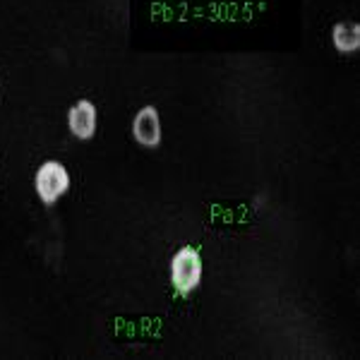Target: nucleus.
Here are the masks:
<instances>
[{
	"instance_id": "39448f33",
	"label": "nucleus",
	"mask_w": 360,
	"mask_h": 360,
	"mask_svg": "<svg viewBox=\"0 0 360 360\" xmlns=\"http://www.w3.org/2000/svg\"><path fill=\"white\" fill-rule=\"evenodd\" d=\"M332 44L339 53L351 56L360 51V27L353 22H339L332 29Z\"/></svg>"
},
{
	"instance_id": "423d86ee",
	"label": "nucleus",
	"mask_w": 360,
	"mask_h": 360,
	"mask_svg": "<svg viewBox=\"0 0 360 360\" xmlns=\"http://www.w3.org/2000/svg\"><path fill=\"white\" fill-rule=\"evenodd\" d=\"M0 89H3V79H0Z\"/></svg>"
},
{
	"instance_id": "f03ea898",
	"label": "nucleus",
	"mask_w": 360,
	"mask_h": 360,
	"mask_svg": "<svg viewBox=\"0 0 360 360\" xmlns=\"http://www.w3.org/2000/svg\"><path fill=\"white\" fill-rule=\"evenodd\" d=\"M34 190L44 205H56L70 190V171L63 161L49 159L34 173Z\"/></svg>"
},
{
	"instance_id": "20e7f679",
	"label": "nucleus",
	"mask_w": 360,
	"mask_h": 360,
	"mask_svg": "<svg viewBox=\"0 0 360 360\" xmlns=\"http://www.w3.org/2000/svg\"><path fill=\"white\" fill-rule=\"evenodd\" d=\"M96 123H98V113L96 106L89 98H79L70 106L68 111V127L77 139H91L96 135Z\"/></svg>"
},
{
	"instance_id": "7ed1b4c3",
	"label": "nucleus",
	"mask_w": 360,
	"mask_h": 360,
	"mask_svg": "<svg viewBox=\"0 0 360 360\" xmlns=\"http://www.w3.org/2000/svg\"><path fill=\"white\" fill-rule=\"evenodd\" d=\"M132 137L137 139V144L147 149H154L161 144L164 130H161V115L154 106H144L137 111V115L132 118Z\"/></svg>"
},
{
	"instance_id": "f257e3e1",
	"label": "nucleus",
	"mask_w": 360,
	"mask_h": 360,
	"mask_svg": "<svg viewBox=\"0 0 360 360\" xmlns=\"http://www.w3.org/2000/svg\"><path fill=\"white\" fill-rule=\"evenodd\" d=\"M205 276V259L195 248L183 245L171 259V283L180 295L197 291Z\"/></svg>"
}]
</instances>
